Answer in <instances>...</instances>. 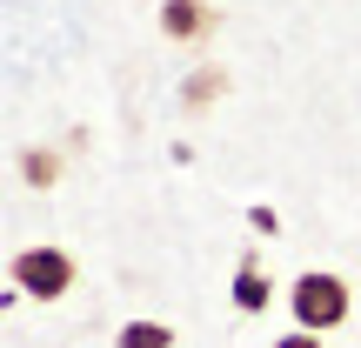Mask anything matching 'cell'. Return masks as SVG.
<instances>
[{
  "mask_svg": "<svg viewBox=\"0 0 361 348\" xmlns=\"http://www.w3.org/2000/svg\"><path fill=\"white\" fill-rule=\"evenodd\" d=\"M214 27H221L214 0H161V34L174 47H201V40H214Z\"/></svg>",
  "mask_w": 361,
  "mask_h": 348,
  "instance_id": "obj_3",
  "label": "cell"
},
{
  "mask_svg": "<svg viewBox=\"0 0 361 348\" xmlns=\"http://www.w3.org/2000/svg\"><path fill=\"white\" fill-rule=\"evenodd\" d=\"M281 348H322V335H314V328H301V335H288Z\"/></svg>",
  "mask_w": 361,
  "mask_h": 348,
  "instance_id": "obj_8",
  "label": "cell"
},
{
  "mask_svg": "<svg viewBox=\"0 0 361 348\" xmlns=\"http://www.w3.org/2000/svg\"><path fill=\"white\" fill-rule=\"evenodd\" d=\"M7 275H13V288H20V295L61 301L67 288H74V255H67V248H20V255L7 261Z\"/></svg>",
  "mask_w": 361,
  "mask_h": 348,
  "instance_id": "obj_2",
  "label": "cell"
},
{
  "mask_svg": "<svg viewBox=\"0 0 361 348\" xmlns=\"http://www.w3.org/2000/svg\"><path fill=\"white\" fill-rule=\"evenodd\" d=\"M228 94V74L221 67H201V80H188V107H207V101H221Z\"/></svg>",
  "mask_w": 361,
  "mask_h": 348,
  "instance_id": "obj_7",
  "label": "cell"
},
{
  "mask_svg": "<svg viewBox=\"0 0 361 348\" xmlns=\"http://www.w3.org/2000/svg\"><path fill=\"white\" fill-rule=\"evenodd\" d=\"M20 174H27V188H54V181H61V155L27 148V155H20Z\"/></svg>",
  "mask_w": 361,
  "mask_h": 348,
  "instance_id": "obj_5",
  "label": "cell"
},
{
  "mask_svg": "<svg viewBox=\"0 0 361 348\" xmlns=\"http://www.w3.org/2000/svg\"><path fill=\"white\" fill-rule=\"evenodd\" d=\"M234 308H241V315L268 308V275H261L255 261H241V275H234Z\"/></svg>",
  "mask_w": 361,
  "mask_h": 348,
  "instance_id": "obj_4",
  "label": "cell"
},
{
  "mask_svg": "<svg viewBox=\"0 0 361 348\" xmlns=\"http://www.w3.org/2000/svg\"><path fill=\"white\" fill-rule=\"evenodd\" d=\"M288 301H295V322H301V328H314V335H328V328L348 322V282H341V275H328V268L295 275Z\"/></svg>",
  "mask_w": 361,
  "mask_h": 348,
  "instance_id": "obj_1",
  "label": "cell"
},
{
  "mask_svg": "<svg viewBox=\"0 0 361 348\" xmlns=\"http://www.w3.org/2000/svg\"><path fill=\"white\" fill-rule=\"evenodd\" d=\"M121 348H174V328L168 322H128L121 328Z\"/></svg>",
  "mask_w": 361,
  "mask_h": 348,
  "instance_id": "obj_6",
  "label": "cell"
}]
</instances>
